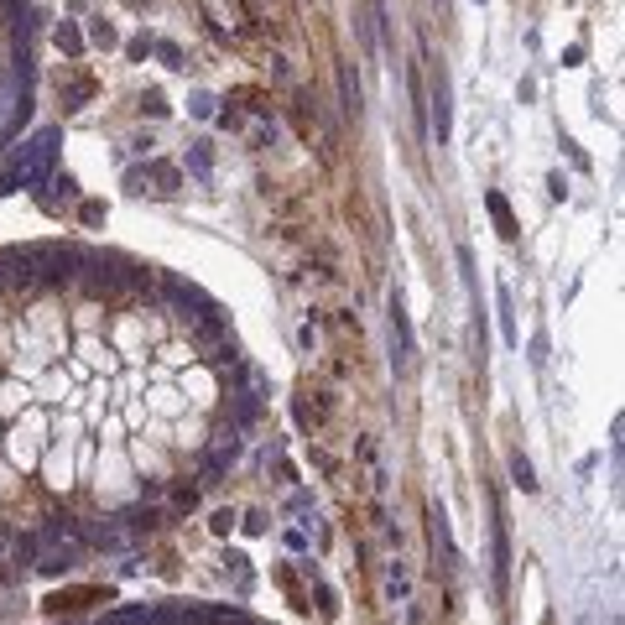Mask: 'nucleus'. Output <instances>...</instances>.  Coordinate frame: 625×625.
Wrapping results in <instances>:
<instances>
[{
    "instance_id": "obj_1",
    "label": "nucleus",
    "mask_w": 625,
    "mask_h": 625,
    "mask_svg": "<svg viewBox=\"0 0 625 625\" xmlns=\"http://www.w3.org/2000/svg\"><path fill=\"white\" fill-rule=\"evenodd\" d=\"M58 141H63V130H58V125L37 130L32 146H26L21 162H16V182H26V188H42L47 172H52V156H58Z\"/></svg>"
},
{
    "instance_id": "obj_2",
    "label": "nucleus",
    "mask_w": 625,
    "mask_h": 625,
    "mask_svg": "<svg viewBox=\"0 0 625 625\" xmlns=\"http://www.w3.org/2000/svg\"><path fill=\"white\" fill-rule=\"evenodd\" d=\"M433 120H438V141H448V130H454V89H448L443 68H433Z\"/></svg>"
},
{
    "instance_id": "obj_3",
    "label": "nucleus",
    "mask_w": 625,
    "mask_h": 625,
    "mask_svg": "<svg viewBox=\"0 0 625 625\" xmlns=\"http://www.w3.org/2000/svg\"><path fill=\"white\" fill-rule=\"evenodd\" d=\"M339 89H344V110L360 115V78L349 73V63H339Z\"/></svg>"
},
{
    "instance_id": "obj_4",
    "label": "nucleus",
    "mask_w": 625,
    "mask_h": 625,
    "mask_svg": "<svg viewBox=\"0 0 625 625\" xmlns=\"http://www.w3.org/2000/svg\"><path fill=\"white\" fill-rule=\"evenodd\" d=\"M490 214H495V224H500V235H505V240H516V224H511V209H505V198H500V193H490Z\"/></svg>"
},
{
    "instance_id": "obj_5",
    "label": "nucleus",
    "mask_w": 625,
    "mask_h": 625,
    "mask_svg": "<svg viewBox=\"0 0 625 625\" xmlns=\"http://www.w3.org/2000/svg\"><path fill=\"white\" fill-rule=\"evenodd\" d=\"M73 557H78L73 547H63V552H47L37 568H42V574H68V568H73Z\"/></svg>"
},
{
    "instance_id": "obj_6",
    "label": "nucleus",
    "mask_w": 625,
    "mask_h": 625,
    "mask_svg": "<svg viewBox=\"0 0 625 625\" xmlns=\"http://www.w3.org/2000/svg\"><path fill=\"white\" fill-rule=\"evenodd\" d=\"M151 178L162 182V193H178V167H167V162H156L151 167Z\"/></svg>"
},
{
    "instance_id": "obj_7",
    "label": "nucleus",
    "mask_w": 625,
    "mask_h": 625,
    "mask_svg": "<svg viewBox=\"0 0 625 625\" xmlns=\"http://www.w3.org/2000/svg\"><path fill=\"white\" fill-rule=\"evenodd\" d=\"M511 474H516V480H521V490H537V480H531V464H526L521 454L511 459Z\"/></svg>"
},
{
    "instance_id": "obj_8",
    "label": "nucleus",
    "mask_w": 625,
    "mask_h": 625,
    "mask_svg": "<svg viewBox=\"0 0 625 625\" xmlns=\"http://www.w3.org/2000/svg\"><path fill=\"white\" fill-rule=\"evenodd\" d=\"M141 110H146V115H167V99L151 89V94H141Z\"/></svg>"
},
{
    "instance_id": "obj_9",
    "label": "nucleus",
    "mask_w": 625,
    "mask_h": 625,
    "mask_svg": "<svg viewBox=\"0 0 625 625\" xmlns=\"http://www.w3.org/2000/svg\"><path fill=\"white\" fill-rule=\"evenodd\" d=\"M146 620V609H115L110 615V625H141Z\"/></svg>"
},
{
    "instance_id": "obj_10",
    "label": "nucleus",
    "mask_w": 625,
    "mask_h": 625,
    "mask_svg": "<svg viewBox=\"0 0 625 625\" xmlns=\"http://www.w3.org/2000/svg\"><path fill=\"white\" fill-rule=\"evenodd\" d=\"M188 162H193V172H198V178H209V146H204V141H198V151L188 156Z\"/></svg>"
},
{
    "instance_id": "obj_11",
    "label": "nucleus",
    "mask_w": 625,
    "mask_h": 625,
    "mask_svg": "<svg viewBox=\"0 0 625 625\" xmlns=\"http://www.w3.org/2000/svg\"><path fill=\"white\" fill-rule=\"evenodd\" d=\"M58 42L68 47V52H78V47H84V42H78V32H73V26H58Z\"/></svg>"
},
{
    "instance_id": "obj_12",
    "label": "nucleus",
    "mask_w": 625,
    "mask_h": 625,
    "mask_svg": "<svg viewBox=\"0 0 625 625\" xmlns=\"http://www.w3.org/2000/svg\"><path fill=\"white\" fill-rule=\"evenodd\" d=\"M193 500H198V490H193V485H182V490H178V505H182V511H193Z\"/></svg>"
}]
</instances>
